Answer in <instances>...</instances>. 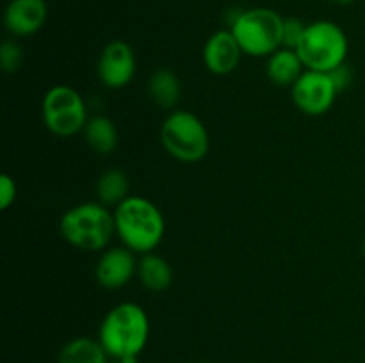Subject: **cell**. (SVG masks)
Masks as SVG:
<instances>
[{
  "label": "cell",
  "mask_w": 365,
  "mask_h": 363,
  "mask_svg": "<svg viewBox=\"0 0 365 363\" xmlns=\"http://www.w3.org/2000/svg\"><path fill=\"white\" fill-rule=\"evenodd\" d=\"M113 363H138V358H110Z\"/></svg>",
  "instance_id": "cell-23"
},
{
  "label": "cell",
  "mask_w": 365,
  "mask_h": 363,
  "mask_svg": "<svg viewBox=\"0 0 365 363\" xmlns=\"http://www.w3.org/2000/svg\"><path fill=\"white\" fill-rule=\"evenodd\" d=\"M284 18L267 7L239 11L230 21V31L242 52L250 57H269L282 48Z\"/></svg>",
  "instance_id": "cell-5"
},
{
  "label": "cell",
  "mask_w": 365,
  "mask_h": 363,
  "mask_svg": "<svg viewBox=\"0 0 365 363\" xmlns=\"http://www.w3.org/2000/svg\"><path fill=\"white\" fill-rule=\"evenodd\" d=\"M138 60L134 48L123 39H113L103 46L96 64L100 82L109 89H123L134 80Z\"/></svg>",
  "instance_id": "cell-9"
},
{
  "label": "cell",
  "mask_w": 365,
  "mask_h": 363,
  "mask_svg": "<svg viewBox=\"0 0 365 363\" xmlns=\"http://www.w3.org/2000/svg\"><path fill=\"white\" fill-rule=\"evenodd\" d=\"M146 91H148L153 105L160 107L164 110H173L177 103L180 102L182 82L175 71L168 70V68H160V70L153 71L150 75Z\"/></svg>",
  "instance_id": "cell-15"
},
{
  "label": "cell",
  "mask_w": 365,
  "mask_h": 363,
  "mask_svg": "<svg viewBox=\"0 0 365 363\" xmlns=\"http://www.w3.org/2000/svg\"><path fill=\"white\" fill-rule=\"evenodd\" d=\"M64 241L82 251H103L116 235L114 212L100 201H86L71 206L59 221Z\"/></svg>",
  "instance_id": "cell-3"
},
{
  "label": "cell",
  "mask_w": 365,
  "mask_h": 363,
  "mask_svg": "<svg viewBox=\"0 0 365 363\" xmlns=\"http://www.w3.org/2000/svg\"><path fill=\"white\" fill-rule=\"evenodd\" d=\"M48 18L45 0H11L4 11V25L9 34L27 38L36 34Z\"/></svg>",
  "instance_id": "cell-12"
},
{
  "label": "cell",
  "mask_w": 365,
  "mask_h": 363,
  "mask_svg": "<svg viewBox=\"0 0 365 363\" xmlns=\"http://www.w3.org/2000/svg\"><path fill=\"white\" fill-rule=\"evenodd\" d=\"M57 363H109V354L98 338L77 337L61 347Z\"/></svg>",
  "instance_id": "cell-18"
},
{
  "label": "cell",
  "mask_w": 365,
  "mask_h": 363,
  "mask_svg": "<svg viewBox=\"0 0 365 363\" xmlns=\"http://www.w3.org/2000/svg\"><path fill=\"white\" fill-rule=\"evenodd\" d=\"M16 182L9 174H2L0 177V209L7 210L14 201H16Z\"/></svg>",
  "instance_id": "cell-21"
},
{
  "label": "cell",
  "mask_w": 365,
  "mask_h": 363,
  "mask_svg": "<svg viewBox=\"0 0 365 363\" xmlns=\"http://www.w3.org/2000/svg\"><path fill=\"white\" fill-rule=\"evenodd\" d=\"M138 274V260L134 251L125 246L103 249L95 265V280L107 290L125 287Z\"/></svg>",
  "instance_id": "cell-10"
},
{
  "label": "cell",
  "mask_w": 365,
  "mask_h": 363,
  "mask_svg": "<svg viewBox=\"0 0 365 363\" xmlns=\"http://www.w3.org/2000/svg\"><path fill=\"white\" fill-rule=\"evenodd\" d=\"M328 75H330L331 82H334V85L337 88L339 93L346 91L353 82V71L346 63L341 64V66L334 68L331 71H328Z\"/></svg>",
  "instance_id": "cell-22"
},
{
  "label": "cell",
  "mask_w": 365,
  "mask_h": 363,
  "mask_svg": "<svg viewBox=\"0 0 365 363\" xmlns=\"http://www.w3.org/2000/svg\"><path fill=\"white\" fill-rule=\"evenodd\" d=\"M148 338V313L132 301L113 306L98 327V340L109 358H138L145 351Z\"/></svg>",
  "instance_id": "cell-2"
},
{
  "label": "cell",
  "mask_w": 365,
  "mask_h": 363,
  "mask_svg": "<svg viewBox=\"0 0 365 363\" xmlns=\"http://www.w3.org/2000/svg\"><path fill=\"white\" fill-rule=\"evenodd\" d=\"M334 2L342 4V6H346V4H351V2H355V0H334Z\"/></svg>",
  "instance_id": "cell-24"
},
{
  "label": "cell",
  "mask_w": 365,
  "mask_h": 363,
  "mask_svg": "<svg viewBox=\"0 0 365 363\" xmlns=\"http://www.w3.org/2000/svg\"><path fill=\"white\" fill-rule=\"evenodd\" d=\"M95 194L102 205L116 209L120 203H123L130 196L128 174L120 167H109L103 173H100L95 184Z\"/></svg>",
  "instance_id": "cell-17"
},
{
  "label": "cell",
  "mask_w": 365,
  "mask_h": 363,
  "mask_svg": "<svg viewBox=\"0 0 365 363\" xmlns=\"http://www.w3.org/2000/svg\"><path fill=\"white\" fill-rule=\"evenodd\" d=\"M307 25L298 18H284V28H282V46L285 48H298Z\"/></svg>",
  "instance_id": "cell-20"
},
{
  "label": "cell",
  "mask_w": 365,
  "mask_h": 363,
  "mask_svg": "<svg viewBox=\"0 0 365 363\" xmlns=\"http://www.w3.org/2000/svg\"><path fill=\"white\" fill-rule=\"evenodd\" d=\"M160 144L178 162H200L209 153V130L191 110H171L160 125Z\"/></svg>",
  "instance_id": "cell-4"
},
{
  "label": "cell",
  "mask_w": 365,
  "mask_h": 363,
  "mask_svg": "<svg viewBox=\"0 0 365 363\" xmlns=\"http://www.w3.org/2000/svg\"><path fill=\"white\" fill-rule=\"evenodd\" d=\"M198 363H207V362H198Z\"/></svg>",
  "instance_id": "cell-26"
},
{
  "label": "cell",
  "mask_w": 365,
  "mask_h": 363,
  "mask_svg": "<svg viewBox=\"0 0 365 363\" xmlns=\"http://www.w3.org/2000/svg\"><path fill=\"white\" fill-rule=\"evenodd\" d=\"M116 237L130 251L146 255L153 253L166 233L163 212L152 199L130 194L114 209Z\"/></svg>",
  "instance_id": "cell-1"
},
{
  "label": "cell",
  "mask_w": 365,
  "mask_h": 363,
  "mask_svg": "<svg viewBox=\"0 0 365 363\" xmlns=\"http://www.w3.org/2000/svg\"><path fill=\"white\" fill-rule=\"evenodd\" d=\"M362 253H364V256H365V238H364V244H362Z\"/></svg>",
  "instance_id": "cell-25"
},
{
  "label": "cell",
  "mask_w": 365,
  "mask_h": 363,
  "mask_svg": "<svg viewBox=\"0 0 365 363\" xmlns=\"http://www.w3.org/2000/svg\"><path fill=\"white\" fill-rule=\"evenodd\" d=\"M82 135H84L86 144L96 155H110L118 146V128L109 116L98 114V116L89 117Z\"/></svg>",
  "instance_id": "cell-16"
},
{
  "label": "cell",
  "mask_w": 365,
  "mask_h": 363,
  "mask_svg": "<svg viewBox=\"0 0 365 363\" xmlns=\"http://www.w3.org/2000/svg\"><path fill=\"white\" fill-rule=\"evenodd\" d=\"M305 71V64L299 59L298 52L292 48H278L277 52L267 57L266 63V75L269 82L280 88H292L294 82Z\"/></svg>",
  "instance_id": "cell-13"
},
{
  "label": "cell",
  "mask_w": 365,
  "mask_h": 363,
  "mask_svg": "<svg viewBox=\"0 0 365 363\" xmlns=\"http://www.w3.org/2000/svg\"><path fill=\"white\" fill-rule=\"evenodd\" d=\"M339 91L324 71L305 70L291 88V98L296 109L307 116H323L334 107Z\"/></svg>",
  "instance_id": "cell-8"
},
{
  "label": "cell",
  "mask_w": 365,
  "mask_h": 363,
  "mask_svg": "<svg viewBox=\"0 0 365 363\" xmlns=\"http://www.w3.org/2000/svg\"><path fill=\"white\" fill-rule=\"evenodd\" d=\"M135 276L139 278V283L153 294L164 292L173 283L171 263L157 253L141 255V258L138 260V274Z\"/></svg>",
  "instance_id": "cell-14"
},
{
  "label": "cell",
  "mask_w": 365,
  "mask_h": 363,
  "mask_svg": "<svg viewBox=\"0 0 365 363\" xmlns=\"http://www.w3.org/2000/svg\"><path fill=\"white\" fill-rule=\"evenodd\" d=\"M41 117L46 130L63 139L81 134L89 120L82 95L66 84H57L45 93Z\"/></svg>",
  "instance_id": "cell-7"
},
{
  "label": "cell",
  "mask_w": 365,
  "mask_h": 363,
  "mask_svg": "<svg viewBox=\"0 0 365 363\" xmlns=\"http://www.w3.org/2000/svg\"><path fill=\"white\" fill-rule=\"evenodd\" d=\"M242 50L230 28H223L210 36L203 46V64L214 75H230L237 70L242 59Z\"/></svg>",
  "instance_id": "cell-11"
},
{
  "label": "cell",
  "mask_w": 365,
  "mask_h": 363,
  "mask_svg": "<svg viewBox=\"0 0 365 363\" xmlns=\"http://www.w3.org/2000/svg\"><path fill=\"white\" fill-rule=\"evenodd\" d=\"M348 50L349 41L344 28L334 21L319 20L307 25L296 52L305 64V70L328 73L346 63Z\"/></svg>",
  "instance_id": "cell-6"
},
{
  "label": "cell",
  "mask_w": 365,
  "mask_h": 363,
  "mask_svg": "<svg viewBox=\"0 0 365 363\" xmlns=\"http://www.w3.org/2000/svg\"><path fill=\"white\" fill-rule=\"evenodd\" d=\"M21 63H24V52H21L20 46L14 41H4L0 46V64H2V70L6 73H14V71L20 70Z\"/></svg>",
  "instance_id": "cell-19"
}]
</instances>
